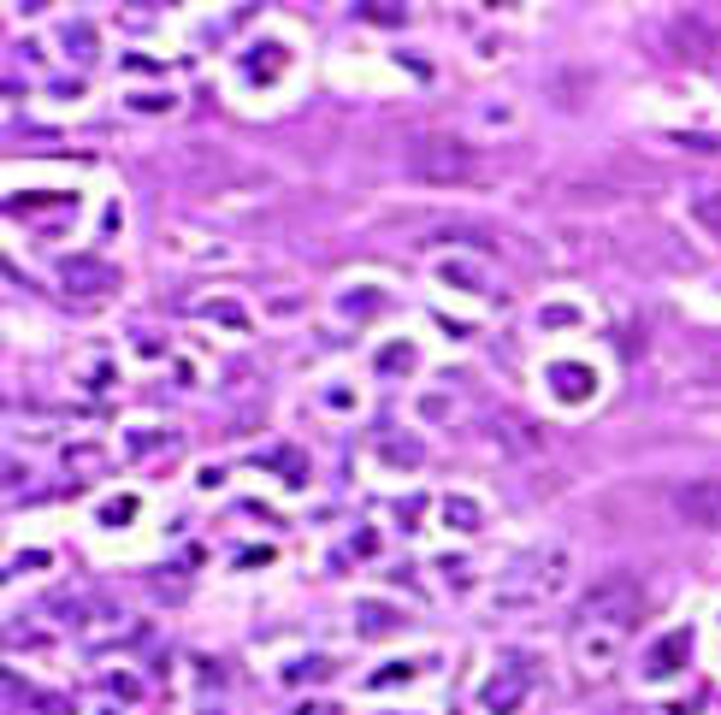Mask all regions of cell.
<instances>
[{"mask_svg":"<svg viewBox=\"0 0 721 715\" xmlns=\"http://www.w3.org/2000/svg\"><path fill=\"white\" fill-rule=\"evenodd\" d=\"M562 585H568V544H538V550H526L521 562L503 574L497 609H532V603L556 597Z\"/></svg>","mask_w":721,"mask_h":715,"instance_id":"cell-1","label":"cell"},{"mask_svg":"<svg viewBox=\"0 0 721 715\" xmlns=\"http://www.w3.org/2000/svg\"><path fill=\"white\" fill-rule=\"evenodd\" d=\"M408 172L420 184H467L479 178V148L456 130H420L408 142Z\"/></svg>","mask_w":721,"mask_h":715,"instance_id":"cell-2","label":"cell"},{"mask_svg":"<svg viewBox=\"0 0 721 715\" xmlns=\"http://www.w3.org/2000/svg\"><path fill=\"white\" fill-rule=\"evenodd\" d=\"M645 615V585L633 580V574H609V580H597L580 597V627H609V633H621V627H633Z\"/></svg>","mask_w":721,"mask_h":715,"instance_id":"cell-3","label":"cell"},{"mask_svg":"<svg viewBox=\"0 0 721 715\" xmlns=\"http://www.w3.org/2000/svg\"><path fill=\"white\" fill-rule=\"evenodd\" d=\"M668 42H674L680 60H716V48H721L716 24H710L704 12H674V18H668Z\"/></svg>","mask_w":721,"mask_h":715,"instance_id":"cell-4","label":"cell"},{"mask_svg":"<svg viewBox=\"0 0 721 715\" xmlns=\"http://www.w3.org/2000/svg\"><path fill=\"white\" fill-rule=\"evenodd\" d=\"M674 515L692 526H721V479H686L674 485Z\"/></svg>","mask_w":721,"mask_h":715,"instance_id":"cell-5","label":"cell"},{"mask_svg":"<svg viewBox=\"0 0 721 715\" xmlns=\"http://www.w3.org/2000/svg\"><path fill=\"white\" fill-rule=\"evenodd\" d=\"M60 278H66L71 296H113V284H119V272L107 260H66Z\"/></svg>","mask_w":721,"mask_h":715,"instance_id":"cell-6","label":"cell"},{"mask_svg":"<svg viewBox=\"0 0 721 715\" xmlns=\"http://www.w3.org/2000/svg\"><path fill=\"white\" fill-rule=\"evenodd\" d=\"M686 656H692V627H674L668 639H656V645L645 650V674H651V680H668V674L686 668Z\"/></svg>","mask_w":721,"mask_h":715,"instance_id":"cell-7","label":"cell"},{"mask_svg":"<svg viewBox=\"0 0 721 715\" xmlns=\"http://www.w3.org/2000/svg\"><path fill=\"white\" fill-rule=\"evenodd\" d=\"M550 385L562 390L568 402H580V396H591V390H597V373H591V367H580V361H556V367H550Z\"/></svg>","mask_w":721,"mask_h":715,"instance_id":"cell-8","label":"cell"},{"mask_svg":"<svg viewBox=\"0 0 721 715\" xmlns=\"http://www.w3.org/2000/svg\"><path fill=\"white\" fill-rule=\"evenodd\" d=\"M521 698H526V674H509V680H491V686H485V710L491 715H509Z\"/></svg>","mask_w":721,"mask_h":715,"instance_id":"cell-9","label":"cell"},{"mask_svg":"<svg viewBox=\"0 0 721 715\" xmlns=\"http://www.w3.org/2000/svg\"><path fill=\"white\" fill-rule=\"evenodd\" d=\"M355 627H361V633H396V627H402V615L385 609V603H361V609H355Z\"/></svg>","mask_w":721,"mask_h":715,"instance_id":"cell-10","label":"cell"},{"mask_svg":"<svg viewBox=\"0 0 721 715\" xmlns=\"http://www.w3.org/2000/svg\"><path fill=\"white\" fill-rule=\"evenodd\" d=\"M692 219H698L704 231H716V237H721V190H698V195H692Z\"/></svg>","mask_w":721,"mask_h":715,"instance_id":"cell-11","label":"cell"},{"mask_svg":"<svg viewBox=\"0 0 721 715\" xmlns=\"http://www.w3.org/2000/svg\"><path fill=\"white\" fill-rule=\"evenodd\" d=\"M497 444H509V450H538V438H532L526 420H497Z\"/></svg>","mask_w":721,"mask_h":715,"instance_id":"cell-12","label":"cell"},{"mask_svg":"<svg viewBox=\"0 0 721 715\" xmlns=\"http://www.w3.org/2000/svg\"><path fill=\"white\" fill-rule=\"evenodd\" d=\"M355 12H361L367 24H402V12H408V6H396V0H361Z\"/></svg>","mask_w":721,"mask_h":715,"instance_id":"cell-13","label":"cell"},{"mask_svg":"<svg viewBox=\"0 0 721 715\" xmlns=\"http://www.w3.org/2000/svg\"><path fill=\"white\" fill-rule=\"evenodd\" d=\"M444 515H450V526H479V509H473V503H456V497H450Z\"/></svg>","mask_w":721,"mask_h":715,"instance_id":"cell-14","label":"cell"},{"mask_svg":"<svg viewBox=\"0 0 721 715\" xmlns=\"http://www.w3.org/2000/svg\"><path fill=\"white\" fill-rule=\"evenodd\" d=\"M66 42H71V48H83V54L95 48V36H89V30H77V24H71V30H66Z\"/></svg>","mask_w":721,"mask_h":715,"instance_id":"cell-15","label":"cell"},{"mask_svg":"<svg viewBox=\"0 0 721 715\" xmlns=\"http://www.w3.org/2000/svg\"><path fill=\"white\" fill-rule=\"evenodd\" d=\"M302 715H343V710H337V704H308Z\"/></svg>","mask_w":721,"mask_h":715,"instance_id":"cell-16","label":"cell"}]
</instances>
